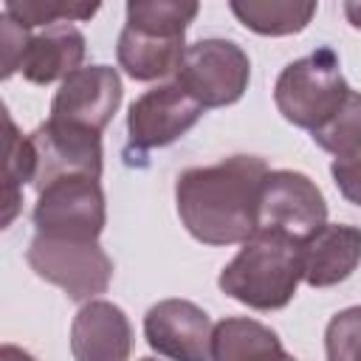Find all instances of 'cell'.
<instances>
[{
  "label": "cell",
  "instance_id": "7",
  "mask_svg": "<svg viewBox=\"0 0 361 361\" xmlns=\"http://www.w3.org/2000/svg\"><path fill=\"white\" fill-rule=\"evenodd\" d=\"M324 223V195L307 175L293 169H268L259 189L257 231H279L296 243H305Z\"/></svg>",
  "mask_w": 361,
  "mask_h": 361
},
{
  "label": "cell",
  "instance_id": "9",
  "mask_svg": "<svg viewBox=\"0 0 361 361\" xmlns=\"http://www.w3.org/2000/svg\"><path fill=\"white\" fill-rule=\"evenodd\" d=\"M34 189L42 192L59 178H102V133L45 121L31 135Z\"/></svg>",
  "mask_w": 361,
  "mask_h": 361
},
{
  "label": "cell",
  "instance_id": "11",
  "mask_svg": "<svg viewBox=\"0 0 361 361\" xmlns=\"http://www.w3.org/2000/svg\"><path fill=\"white\" fill-rule=\"evenodd\" d=\"M121 104V79L110 65L73 71L51 102V121L102 133Z\"/></svg>",
  "mask_w": 361,
  "mask_h": 361
},
{
  "label": "cell",
  "instance_id": "21",
  "mask_svg": "<svg viewBox=\"0 0 361 361\" xmlns=\"http://www.w3.org/2000/svg\"><path fill=\"white\" fill-rule=\"evenodd\" d=\"M327 361H361V305L338 310L324 330Z\"/></svg>",
  "mask_w": 361,
  "mask_h": 361
},
{
  "label": "cell",
  "instance_id": "13",
  "mask_svg": "<svg viewBox=\"0 0 361 361\" xmlns=\"http://www.w3.org/2000/svg\"><path fill=\"white\" fill-rule=\"evenodd\" d=\"M73 361H127L133 353V327L127 313L104 299L79 307L71 324Z\"/></svg>",
  "mask_w": 361,
  "mask_h": 361
},
{
  "label": "cell",
  "instance_id": "2",
  "mask_svg": "<svg viewBox=\"0 0 361 361\" xmlns=\"http://www.w3.org/2000/svg\"><path fill=\"white\" fill-rule=\"evenodd\" d=\"M195 0H130L116 56L135 82L178 73L186 54V28L197 17Z\"/></svg>",
  "mask_w": 361,
  "mask_h": 361
},
{
  "label": "cell",
  "instance_id": "24",
  "mask_svg": "<svg viewBox=\"0 0 361 361\" xmlns=\"http://www.w3.org/2000/svg\"><path fill=\"white\" fill-rule=\"evenodd\" d=\"M0 361H37L31 353H25L23 347H14V344H3L0 350Z\"/></svg>",
  "mask_w": 361,
  "mask_h": 361
},
{
  "label": "cell",
  "instance_id": "12",
  "mask_svg": "<svg viewBox=\"0 0 361 361\" xmlns=\"http://www.w3.org/2000/svg\"><path fill=\"white\" fill-rule=\"evenodd\" d=\"M212 319L189 299H161L144 316L147 344L169 361H212Z\"/></svg>",
  "mask_w": 361,
  "mask_h": 361
},
{
  "label": "cell",
  "instance_id": "19",
  "mask_svg": "<svg viewBox=\"0 0 361 361\" xmlns=\"http://www.w3.org/2000/svg\"><path fill=\"white\" fill-rule=\"evenodd\" d=\"M310 135L322 149H327L336 158L361 155V93L350 90L344 104Z\"/></svg>",
  "mask_w": 361,
  "mask_h": 361
},
{
  "label": "cell",
  "instance_id": "8",
  "mask_svg": "<svg viewBox=\"0 0 361 361\" xmlns=\"http://www.w3.org/2000/svg\"><path fill=\"white\" fill-rule=\"evenodd\" d=\"M37 234L62 240H99L104 231V192L96 178H59L45 186L34 206Z\"/></svg>",
  "mask_w": 361,
  "mask_h": 361
},
{
  "label": "cell",
  "instance_id": "20",
  "mask_svg": "<svg viewBox=\"0 0 361 361\" xmlns=\"http://www.w3.org/2000/svg\"><path fill=\"white\" fill-rule=\"evenodd\" d=\"M99 11L96 3H59V0H8L3 6V14L17 20L23 28L34 25H56V23H73V20H90Z\"/></svg>",
  "mask_w": 361,
  "mask_h": 361
},
{
  "label": "cell",
  "instance_id": "14",
  "mask_svg": "<svg viewBox=\"0 0 361 361\" xmlns=\"http://www.w3.org/2000/svg\"><path fill=\"white\" fill-rule=\"evenodd\" d=\"M361 262V228L324 223L302 243V279L310 288L344 282Z\"/></svg>",
  "mask_w": 361,
  "mask_h": 361
},
{
  "label": "cell",
  "instance_id": "1",
  "mask_svg": "<svg viewBox=\"0 0 361 361\" xmlns=\"http://www.w3.org/2000/svg\"><path fill=\"white\" fill-rule=\"evenodd\" d=\"M268 166L257 155H231L192 166L175 180V203L186 231L206 245L245 243L257 231L259 189Z\"/></svg>",
  "mask_w": 361,
  "mask_h": 361
},
{
  "label": "cell",
  "instance_id": "3",
  "mask_svg": "<svg viewBox=\"0 0 361 361\" xmlns=\"http://www.w3.org/2000/svg\"><path fill=\"white\" fill-rule=\"evenodd\" d=\"M302 282V243L279 231H254L220 271V290L254 310L285 307Z\"/></svg>",
  "mask_w": 361,
  "mask_h": 361
},
{
  "label": "cell",
  "instance_id": "10",
  "mask_svg": "<svg viewBox=\"0 0 361 361\" xmlns=\"http://www.w3.org/2000/svg\"><path fill=\"white\" fill-rule=\"evenodd\" d=\"M203 104L189 96L178 82L158 85L147 93H141L127 113V133L130 144L135 149H155L178 141L186 130H192L200 116Z\"/></svg>",
  "mask_w": 361,
  "mask_h": 361
},
{
  "label": "cell",
  "instance_id": "4",
  "mask_svg": "<svg viewBox=\"0 0 361 361\" xmlns=\"http://www.w3.org/2000/svg\"><path fill=\"white\" fill-rule=\"evenodd\" d=\"M347 93L350 85L333 48H316L313 54L293 59L282 68L274 85V102L282 118L310 133L344 104Z\"/></svg>",
  "mask_w": 361,
  "mask_h": 361
},
{
  "label": "cell",
  "instance_id": "27",
  "mask_svg": "<svg viewBox=\"0 0 361 361\" xmlns=\"http://www.w3.org/2000/svg\"><path fill=\"white\" fill-rule=\"evenodd\" d=\"M141 361H155V358H141Z\"/></svg>",
  "mask_w": 361,
  "mask_h": 361
},
{
  "label": "cell",
  "instance_id": "26",
  "mask_svg": "<svg viewBox=\"0 0 361 361\" xmlns=\"http://www.w3.org/2000/svg\"><path fill=\"white\" fill-rule=\"evenodd\" d=\"M282 361H296V358H293V355H285V358H282Z\"/></svg>",
  "mask_w": 361,
  "mask_h": 361
},
{
  "label": "cell",
  "instance_id": "6",
  "mask_svg": "<svg viewBox=\"0 0 361 361\" xmlns=\"http://www.w3.org/2000/svg\"><path fill=\"white\" fill-rule=\"evenodd\" d=\"M251 79L248 54L231 39H197L186 45L175 82L203 107H226L243 99Z\"/></svg>",
  "mask_w": 361,
  "mask_h": 361
},
{
  "label": "cell",
  "instance_id": "16",
  "mask_svg": "<svg viewBox=\"0 0 361 361\" xmlns=\"http://www.w3.org/2000/svg\"><path fill=\"white\" fill-rule=\"evenodd\" d=\"M279 336L257 319L228 316L214 324L212 333V361H282Z\"/></svg>",
  "mask_w": 361,
  "mask_h": 361
},
{
  "label": "cell",
  "instance_id": "5",
  "mask_svg": "<svg viewBox=\"0 0 361 361\" xmlns=\"http://www.w3.org/2000/svg\"><path fill=\"white\" fill-rule=\"evenodd\" d=\"M25 259L39 279L62 288L73 302H90L96 293H104L113 279V262L99 240L34 234Z\"/></svg>",
  "mask_w": 361,
  "mask_h": 361
},
{
  "label": "cell",
  "instance_id": "15",
  "mask_svg": "<svg viewBox=\"0 0 361 361\" xmlns=\"http://www.w3.org/2000/svg\"><path fill=\"white\" fill-rule=\"evenodd\" d=\"M82 59H85L82 31L71 23H56L28 39L20 71L34 85H51L56 79L65 82L73 71H79Z\"/></svg>",
  "mask_w": 361,
  "mask_h": 361
},
{
  "label": "cell",
  "instance_id": "23",
  "mask_svg": "<svg viewBox=\"0 0 361 361\" xmlns=\"http://www.w3.org/2000/svg\"><path fill=\"white\" fill-rule=\"evenodd\" d=\"M330 175L336 180L338 192L350 203L361 206V155H355V158H336L330 164Z\"/></svg>",
  "mask_w": 361,
  "mask_h": 361
},
{
  "label": "cell",
  "instance_id": "22",
  "mask_svg": "<svg viewBox=\"0 0 361 361\" xmlns=\"http://www.w3.org/2000/svg\"><path fill=\"white\" fill-rule=\"evenodd\" d=\"M0 39H3V79H8L14 71H20L25 48H28V28H23L17 20H11L8 14H3V25H0Z\"/></svg>",
  "mask_w": 361,
  "mask_h": 361
},
{
  "label": "cell",
  "instance_id": "18",
  "mask_svg": "<svg viewBox=\"0 0 361 361\" xmlns=\"http://www.w3.org/2000/svg\"><path fill=\"white\" fill-rule=\"evenodd\" d=\"M6 121V164H3V226H11V220L20 212L23 203V183L34 178V147L28 135H20L11 116H3Z\"/></svg>",
  "mask_w": 361,
  "mask_h": 361
},
{
  "label": "cell",
  "instance_id": "17",
  "mask_svg": "<svg viewBox=\"0 0 361 361\" xmlns=\"http://www.w3.org/2000/svg\"><path fill=\"white\" fill-rule=\"evenodd\" d=\"M231 14L254 34L262 37H285V34H299L307 28V23L316 14V3H288V0H231L228 3Z\"/></svg>",
  "mask_w": 361,
  "mask_h": 361
},
{
  "label": "cell",
  "instance_id": "25",
  "mask_svg": "<svg viewBox=\"0 0 361 361\" xmlns=\"http://www.w3.org/2000/svg\"><path fill=\"white\" fill-rule=\"evenodd\" d=\"M344 14H347L353 28H361V0H347L344 3Z\"/></svg>",
  "mask_w": 361,
  "mask_h": 361
}]
</instances>
